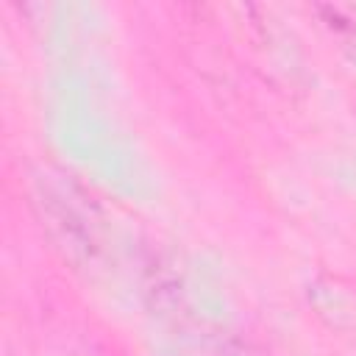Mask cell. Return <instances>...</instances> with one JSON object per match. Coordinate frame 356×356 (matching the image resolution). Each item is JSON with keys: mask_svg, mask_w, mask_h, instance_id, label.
I'll return each mask as SVG.
<instances>
[]
</instances>
